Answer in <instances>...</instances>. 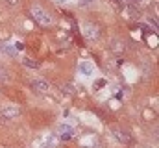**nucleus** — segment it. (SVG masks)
<instances>
[{"label":"nucleus","mask_w":159,"mask_h":148,"mask_svg":"<svg viewBox=\"0 0 159 148\" xmlns=\"http://www.w3.org/2000/svg\"><path fill=\"white\" fill-rule=\"evenodd\" d=\"M22 113V107L15 102H9V104H4L2 109H0V117L4 120H15L19 115Z\"/></svg>","instance_id":"2"},{"label":"nucleus","mask_w":159,"mask_h":148,"mask_svg":"<svg viewBox=\"0 0 159 148\" xmlns=\"http://www.w3.org/2000/svg\"><path fill=\"white\" fill-rule=\"evenodd\" d=\"M72 135H74V130H72L69 124H61V126H59V139L69 141Z\"/></svg>","instance_id":"6"},{"label":"nucleus","mask_w":159,"mask_h":148,"mask_svg":"<svg viewBox=\"0 0 159 148\" xmlns=\"http://www.w3.org/2000/svg\"><path fill=\"white\" fill-rule=\"evenodd\" d=\"M22 63H24L26 67H30V69H37L39 67V63L33 61V59H30V58H24V59H22Z\"/></svg>","instance_id":"10"},{"label":"nucleus","mask_w":159,"mask_h":148,"mask_svg":"<svg viewBox=\"0 0 159 148\" xmlns=\"http://www.w3.org/2000/svg\"><path fill=\"white\" fill-rule=\"evenodd\" d=\"M113 135H115L122 144H131L133 143V137L126 132V130H120V128H113Z\"/></svg>","instance_id":"5"},{"label":"nucleus","mask_w":159,"mask_h":148,"mask_svg":"<svg viewBox=\"0 0 159 148\" xmlns=\"http://www.w3.org/2000/svg\"><path fill=\"white\" fill-rule=\"evenodd\" d=\"M78 69H80L81 74H85V76H91V74H93V70H95V67L91 65L89 61H81V63L78 65Z\"/></svg>","instance_id":"8"},{"label":"nucleus","mask_w":159,"mask_h":148,"mask_svg":"<svg viewBox=\"0 0 159 148\" xmlns=\"http://www.w3.org/2000/svg\"><path fill=\"white\" fill-rule=\"evenodd\" d=\"M44 146L47 148H57L59 146V137L56 133H48L47 139H44Z\"/></svg>","instance_id":"7"},{"label":"nucleus","mask_w":159,"mask_h":148,"mask_svg":"<svg viewBox=\"0 0 159 148\" xmlns=\"http://www.w3.org/2000/svg\"><path fill=\"white\" fill-rule=\"evenodd\" d=\"M81 32H83V35H85L87 41H96L100 37V28L96 26V24H93V22H85Z\"/></svg>","instance_id":"3"},{"label":"nucleus","mask_w":159,"mask_h":148,"mask_svg":"<svg viewBox=\"0 0 159 148\" xmlns=\"http://www.w3.org/2000/svg\"><path fill=\"white\" fill-rule=\"evenodd\" d=\"M9 70L6 69V67H2V65H0V83H8L9 82Z\"/></svg>","instance_id":"9"},{"label":"nucleus","mask_w":159,"mask_h":148,"mask_svg":"<svg viewBox=\"0 0 159 148\" xmlns=\"http://www.w3.org/2000/svg\"><path fill=\"white\" fill-rule=\"evenodd\" d=\"M15 48H17V50H22V48H24V44H22V43H15Z\"/></svg>","instance_id":"12"},{"label":"nucleus","mask_w":159,"mask_h":148,"mask_svg":"<svg viewBox=\"0 0 159 148\" xmlns=\"http://www.w3.org/2000/svg\"><path fill=\"white\" fill-rule=\"evenodd\" d=\"M30 87H32V91H35L37 94H47V93L50 91V83L44 82V80H41V78L32 80V82H30Z\"/></svg>","instance_id":"4"},{"label":"nucleus","mask_w":159,"mask_h":148,"mask_svg":"<svg viewBox=\"0 0 159 148\" xmlns=\"http://www.w3.org/2000/svg\"><path fill=\"white\" fill-rule=\"evenodd\" d=\"M4 52H6V54H9V56H15V50H13L11 46H8V44H4Z\"/></svg>","instance_id":"11"},{"label":"nucleus","mask_w":159,"mask_h":148,"mask_svg":"<svg viewBox=\"0 0 159 148\" xmlns=\"http://www.w3.org/2000/svg\"><path fill=\"white\" fill-rule=\"evenodd\" d=\"M30 17L39 24V26H43V28H48V26H52V22H54V17H52V13L44 8V6H41L39 2H33V4H30Z\"/></svg>","instance_id":"1"}]
</instances>
